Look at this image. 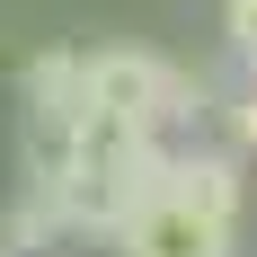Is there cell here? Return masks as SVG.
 <instances>
[{
	"mask_svg": "<svg viewBox=\"0 0 257 257\" xmlns=\"http://www.w3.org/2000/svg\"><path fill=\"white\" fill-rule=\"evenodd\" d=\"M89 115L115 124V133L169 142V133L195 115V80H186L178 62L142 53V45H98V53H89Z\"/></svg>",
	"mask_w": 257,
	"mask_h": 257,
	"instance_id": "obj_1",
	"label": "cell"
},
{
	"mask_svg": "<svg viewBox=\"0 0 257 257\" xmlns=\"http://www.w3.org/2000/svg\"><path fill=\"white\" fill-rule=\"evenodd\" d=\"M231 222H213V213H195L178 195V186L160 178L142 204L124 213V231H115V257H231Z\"/></svg>",
	"mask_w": 257,
	"mask_h": 257,
	"instance_id": "obj_2",
	"label": "cell"
},
{
	"mask_svg": "<svg viewBox=\"0 0 257 257\" xmlns=\"http://www.w3.org/2000/svg\"><path fill=\"white\" fill-rule=\"evenodd\" d=\"M222 36H231V53L257 71V0H222Z\"/></svg>",
	"mask_w": 257,
	"mask_h": 257,
	"instance_id": "obj_4",
	"label": "cell"
},
{
	"mask_svg": "<svg viewBox=\"0 0 257 257\" xmlns=\"http://www.w3.org/2000/svg\"><path fill=\"white\" fill-rule=\"evenodd\" d=\"M0 257H18V248H9V239H0Z\"/></svg>",
	"mask_w": 257,
	"mask_h": 257,
	"instance_id": "obj_6",
	"label": "cell"
},
{
	"mask_svg": "<svg viewBox=\"0 0 257 257\" xmlns=\"http://www.w3.org/2000/svg\"><path fill=\"white\" fill-rule=\"evenodd\" d=\"M169 186H178L195 213H213V222H231V231H239V204H248L239 151H195V142H178V160H169Z\"/></svg>",
	"mask_w": 257,
	"mask_h": 257,
	"instance_id": "obj_3",
	"label": "cell"
},
{
	"mask_svg": "<svg viewBox=\"0 0 257 257\" xmlns=\"http://www.w3.org/2000/svg\"><path fill=\"white\" fill-rule=\"evenodd\" d=\"M231 133H239V142H257V80L231 98Z\"/></svg>",
	"mask_w": 257,
	"mask_h": 257,
	"instance_id": "obj_5",
	"label": "cell"
}]
</instances>
